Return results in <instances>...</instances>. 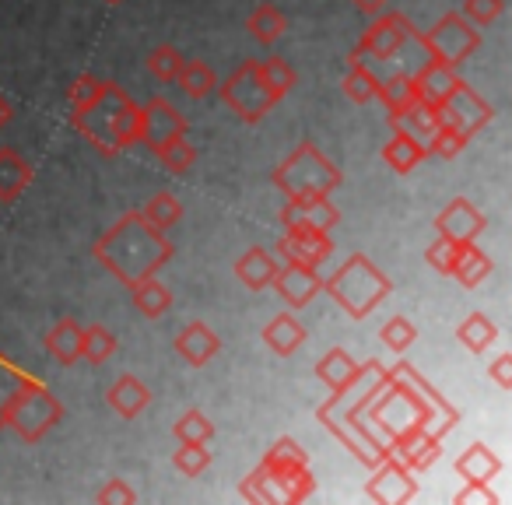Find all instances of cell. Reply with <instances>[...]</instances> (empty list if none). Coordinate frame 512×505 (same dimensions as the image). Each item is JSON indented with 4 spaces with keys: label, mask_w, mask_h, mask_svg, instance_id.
<instances>
[{
    "label": "cell",
    "mask_w": 512,
    "mask_h": 505,
    "mask_svg": "<svg viewBox=\"0 0 512 505\" xmlns=\"http://www.w3.org/2000/svg\"><path fill=\"white\" fill-rule=\"evenodd\" d=\"M172 253L176 249H172L169 235L148 225L141 211H127L92 242V257L127 288H134L144 278H155L172 260Z\"/></svg>",
    "instance_id": "obj_1"
},
{
    "label": "cell",
    "mask_w": 512,
    "mask_h": 505,
    "mask_svg": "<svg viewBox=\"0 0 512 505\" xmlns=\"http://www.w3.org/2000/svg\"><path fill=\"white\" fill-rule=\"evenodd\" d=\"M137 113L141 106L113 81H106L99 99L88 102L85 109H71V123L99 155L113 158L116 151L137 144Z\"/></svg>",
    "instance_id": "obj_2"
},
{
    "label": "cell",
    "mask_w": 512,
    "mask_h": 505,
    "mask_svg": "<svg viewBox=\"0 0 512 505\" xmlns=\"http://www.w3.org/2000/svg\"><path fill=\"white\" fill-rule=\"evenodd\" d=\"M323 292H327L351 320H365V316L393 292V285L365 253H355V257L344 260V267H337V271L323 281Z\"/></svg>",
    "instance_id": "obj_3"
},
{
    "label": "cell",
    "mask_w": 512,
    "mask_h": 505,
    "mask_svg": "<svg viewBox=\"0 0 512 505\" xmlns=\"http://www.w3.org/2000/svg\"><path fill=\"white\" fill-rule=\"evenodd\" d=\"M274 186L285 197H330L341 186L337 165L316 148L313 141H302L285 162L274 169Z\"/></svg>",
    "instance_id": "obj_4"
},
{
    "label": "cell",
    "mask_w": 512,
    "mask_h": 505,
    "mask_svg": "<svg viewBox=\"0 0 512 505\" xmlns=\"http://www.w3.org/2000/svg\"><path fill=\"white\" fill-rule=\"evenodd\" d=\"M64 421V404L39 379H25L4 407V425L22 442H39Z\"/></svg>",
    "instance_id": "obj_5"
},
{
    "label": "cell",
    "mask_w": 512,
    "mask_h": 505,
    "mask_svg": "<svg viewBox=\"0 0 512 505\" xmlns=\"http://www.w3.org/2000/svg\"><path fill=\"white\" fill-rule=\"evenodd\" d=\"M421 43V50L428 53V60H442L449 67H460L463 60H470L477 50H481V32L467 22L463 15L449 11L428 32L414 36Z\"/></svg>",
    "instance_id": "obj_6"
},
{
    "label": "cell",
    "mask_w": 512,
    "mask_h": 505,
    "mask_svg": "<svg viewBox=\"0 0 512 505\" xmlns=\"http://www.w3.org/2000/svg\"><path fill=\"white\" fill-rule=\"evenodd\" d=\"M218 88H221V102H225L242 123H260L274 106H278V99H274V95L264 88V81H260L256 60H242Z\"/></svg>",
    "instance_id": "obj_7"
},
{
    "label": "cell",
    "mask_w": 512,
    "mask_h": 505,
    "mask_svg": "<svg viewBox=\"0 0 512 505\" xmlns=\"http://www.w3.org/2000/svg\"><path fill=\"white\" fill-rule=\"evenodd\" d=\"M414 36H418V32H414V25L407 22L404 15L379 11V15L372 18L369 29L362 32V43H358V50H362L369 60H393Z\"/></svg>",
    "instance_id": "obj_8"
},
{
    "label": "cell",
    "mask_w": 512,
    "mask_h": 505,
    "mask_svg": "<svg viewBox=\"0 0 512 505\" xmlns=\"http://www.w3.org/2000/svg\"><path fill=\"white\" fill-rule=\"evenodd\" d=\"M186 116L172 106L169 99H148V106H141L137 113V144H144L148 151H158L162 144H169L172 137L186 134Z\"/></svg>",
    "instance_id": "obj_9"
},
{
    "label": "cell",
    "mask_w": 512,
    "mask_h": 505,
    "mask_svg": "<svg viewBox=\"0 0 512 505\" xmlns=\"http://www.w3.org/2000/svg\"><path fill=\"white\" fill-rule=\"evenodd\" d=\"M491 116H495L491 102H484L481 95L467 85V81H460V85H456V92L439 106L442 127L460 130L463 137H474L477 130H484L491 123Z\"/></svg>",
    "instance_id": "obj_10"
},
{
    "label": "cell",
    "mask_w": 512,
    "mask_h": 505,
    "mask_svg": "<svg viewBox=\"0 0 512 505\" xmlns=\"http://www.w3.org/2000/svg\"><path fill=\"white\" fill-rule=\"evenodd\" d=\"M365 495L383 505H404L418 498V484H414V474L404 463L386 453L383 460L372 467V481H369V488H365Z\"/></svg>",
    "instance_id": "obj_11"
},
{
    "label": "cell",
    "mask_w": 512,
    "mask_h": 505,
    "mask_svg": "<svg viewBox=\"0 0 512 505\" xmlns=\"http://www.w3.org/2000/svg\"><path fill=\"white\" fill-rule=\"evenodd\" d=\"M341 221V211L330 204L327 197H288V204L281 207V225L288 232H330Z\"/></svg>",
    "instance_id": "obj_12"
},
{
    "label": "cell",
    "mask_w": 512,
    "mask_h": 505,
    "mask_svg": "<svg viewBox=\"0 0 512 505\" xmlns=\"http://www.w3.org/2000/svg\"><path fill=\"white\" fill-rule=\"evenodd\" d=\"M484 228H488L484 214L463 197L449 200V204L439 211V218H435V232H439L442 239L456 242V246H463V242H477V235H481Z\"/></svg>",
    "instance_id": "obj_13"
},
{
    "label": "cell",
    "mask_w": 512,
    "mask_h": 505,
    "mask_svg": "<svg viewBox=\"0 0 512 505\" xmlns=\"http://www.w3.org/2000/svg\"><path fill=\"white\" fill-rule=\"evenodd\" d=\"M278 253L285 257V264H299V267H320L323 260L334 253V242L327 232H285L278 239Z\"/></svg>",
    "instance_id": "obj_14"
},
{
    "label": "cell",
    "mask_w": 512,
    "mask_h": 505,
    "mask_svg": "<svg viewBox=\"0 0 512 505\" xmlns=\"http://www.w3.org/2000/svg\"><path fill=\"white\" fill-rule=\"evenodd\" d=\"M386 453L393 456V460L404 463L411 474H418V470H428L435 460H439L442 453V439H435V435H428L425 428H411V432L397 435V439L390 442V449Z\"/></svg>",
    "instance_id": "obj_15"
},
{
    "label": "cell",
    "mask_w": 512,
    "mask_h": 505,
    "mask_svg": "<svg viewBox=\"0 0 512 505\" xmlns=\"http://www.w3.org/2000/svg\"><path fill=\"white\" fill-rule=\"evenodd\" d=\"M278 295L288 302L292 309H302L323 292V278L316 274V267H299V264H285L274 274V285Z\"/></svg>",
    "instance_id": "obj_16"
},
{
    "label": "cell",
    "mask_w": 512,
    "mask_h": 505,
    "mask_svg": "<svg viewBox=\"0 0 512 505\" xmlns=\"http://www.w3.org/2000/svg\"><path fill=\"white\" fill-rule=\"evenodd\" d=\"M176 355L183 358L186 365H193V369H200V365H207L214 355L221 351V341H218V334H214L207 323H186L183 330L176 334Z\"/></svg>",
    "instance_id": "obj_17"
},
{
    "label": "cell",
    "mask_w": 512,
    "mask_h": 505,
    "mask_svg": "<svg viewBox=\"0 0 512 505\" xmlns=\"http://www.w3.org/2000/svg\"><path fill=\"white\" fill-rule=\"evenodd\" d=\"M411 78H414V88H418V99L432 102V106H442V102L456 92V85H460L456 67L442 64V60H428V64L421 67L418 74H411Z\"/></svg>",
    "instance_id": "obj_18"
},
{
    "label": "cell",
    "mask_w": 512,
    "mask_h": 505,
    "mask_svg": "<svg viewBox=\"0 0 512 505\" xmlns=\"http://www.w3.org/2000/svg\"><path fill=\"white\" fill-rule=\"evenodd\" d=\"M235 278L242 281V285L249 288V292H264V288L274 285V274H278V260L267 253V249L253 246L246 249L239 260H235Z\"/></svg>",
    "instance_id": "obj_19"
},
{
    "label": "cell",
    "mask_w": 512,
    "mask_h": 505,
    "mask_svg": "<svg viewBox=\"0 0 512 505\" xmlns=\"http://www.w3.org/2000/svg\"><path fill=\"white\" fill-rule=\"evenodd\" d=\"M495 271V260L484 253L477 242H463V246H456V260H453V274L449 278H456L463 288H481L484 278Z\"/></svg>",
    "instance_id": "obj_20"
},
{
    "label": "cell",
    "mask_w": 512,
    "mask_h": 505,
    "mask_svg": "<svg viewBox=\"0 0 512 505\" xmlns=\"http://www.w3.org/2000/svg\"><path fill=\"white\" fill-rule=\"evenodd\" d=\"M81 337H85V327H81L74 316H67V320L53 323V330L46 334V351H50L53 362L78 365L81 362Z\"/></svg>",
    "instance_id": "obj_21"
},
{
    "label": "cell",
    "mask_w": 512,
    "mask_h": 505,
    "mask_svg": "<svg viewBox=\"0 0 512 505\" xmlns=\"http://www.w3.org/2000/svg\"><path fill=\"white\" fill-rule=\"evenodd\" d=\"M106 400H109V407H113L120 418H127V421H134L137 414L144 411V407L151 404V390L141 383L137 376H120L113 386H109V393H106Z\"/></svg>",
    "instance_id": "obj_22"
},
{
    "label": "cell",
    "mask_w": 512,
    "mask_h": 505,
    "mask_svg": "<svg viewBox=\"0 0 512 505\" xmlns=\"http://www.w3.org/2000/svg\"><path fill=\"white\" fill-rule=\"evenodd\" d=\"M32 183V165L15 148H0V204H15Z\"/></svg>",
    "instance_id": "obj_23"
},
{
    "label": "cell",
    "mask_w": 512,
    "mask_h": 505,
    "mask_svg": "<svg viewBox=\"0 0 512 505\" xmlns=\"http://www.w3.org/2000/svg\"><path fill=\"white\" fill-rule=\"evenodd\" d=\"M502 470V460H498L495 453H491L484 442H470L467 449H463L460 456H456V474L463 477V481H474V484H488L491 477Z\"/></svg>",
    "instance_id": "obj_24"
},
{
    "label": "cell",
    "mask_w": 512,
    "mask_h": 505,
    "mask_svg": "<svg viewBox=\"0 0 512 505\" xmlns=\"http://www.w3.org/2000/svg\"><path fill=\"white\" fill-rule=\"evenodd\" d=\"M302 341H306V327H302V323L295 320L292 313H278L264 327V344L274 351V355H281V358L295 355V351L302 348Z\"/></svg>",
    "instance_id": "obj_25"
},
{
    "label": "cell",
    "mask_w": 512,
    "mask_h": 505,
    "mask_svg": "<svg viewBox=\"0 0 512 505\" xmlns=\"http://www.w3.org/2000/svg\"><path fill=\"white\" fill-rule=\"evenodd\" d=\"M393 130H404V134H411L414 141H421V144H428L432 141V134L442 127V120H439V106H432V102H414L407 113H400V116H393Z\"/></svg>",
    "instance_id": "obj_26"
},
{
    "label": "cell",
    "mask_w": 512,
    "mask_h": 505,
    "mask_svg": "<svg viewBox=\"0 0 512 505\" xmlns=\"http://www.w3.org/2000/svg\"><path fill=\"white\" fill-rule=\"evenodd\" d=\"M358 372H362V362H358L355 355H348L344 348H330L327 355L316 362V379H323V383L330 386V393L344 390Z\"/></svg>",
    "instance_id": "obj_27"
},
{
    "label": "cell",
    "mask_w": 512,
    "mask_h": 505,
    "mask_svg": "<svg viewBox=\"0 0 512 505\" xmlns=\"http://www.w3.org/2000/svg\"><path fill=\"white\" fill-rule=\"evenodd\" d=\"M246 32H249V39H253V43L274 46L288 32L285 11H281L278 4H260V8H253V15H249Z\"/></svg>",
    "instance_id": "obj_28"
},
{
    "label": "cell",
    "mask_w": 512,
    "mask_h": 505,
    "mask_svg": "<svg viewBox=\"0 0 512 505\" xmlns=\"http://www.w3.org/2000/svg\"><path fill=\"white\" fill-rule=\"evenodd\" d=\"M428 148L421 141H414L411 134H404V130H397L393 134L390 144H383V162L390 165L393 172H400V176H407V172H414L421 162H425Z\"/></svg>",
    "instance_id": "obj_29"
},
{
    "label": "cell",
    "mask_w": 512,
    "mask_h": 505,
    "mask_svg": "<svg viewBox=\"0 0 512 505\" xmlns=\"http://www.w3.org/2000/svg\"><path fill=\"white\" fill-rule=\"evenodd\" d=\"M130 299H134V309L144 316V320H158V316L169 313L172 306V292L155 278H144L130 288Z\"/></svg>",
    "instance_id": "obj_30"
},
{
    "label": "cell",
    "mask_w": 512,
    "mask_h": 505,
    "mask_svg": "<svg viewBox=\"0 0 512 505\" xmlns=\"http://www.w3.org/2000/svg\"><path fill=\"white\" fill-rule=\"evenodd\" d=\"M456 341H460L470 355H484V351L498 341V327L484 313H467L460 327H456Z\"/></svg>",
    "instance_id": "obj_31"
},
{
    "label": "cell",
    "mask_w": 512,
    "mask_h": 505,
    "mask_svg": "<svg viewBox=\"0 0 512 505\" xmlns=\"http://www.w3.org/2000/svg\"><path fill=\"white\" fill-rule=\"evenodd\" d=\"M376 99L383 102L386 113H390V120H393V116L407 113V109H411L414 102H418V88H414L411 74H393L390 81H379Z\"/></svg>",
    "instance_id": "obj_32"
},
{
    "label": "cell",
    "mask_w": 512,
    "mask_h": 505,
    "mask_svg": "<svg viewBox=\"0 0 512 505\" xmlns=\"http://www.w3.org/2000/svg\"><path fill=\"white\" fill-rule=\"evenodd\" d=\"M256 71H260V81H264V88L274 95V99H285L288 92H292L295 85H299V74H295V67L288 64L285 57H267V60H256Z\"/></svg>",
    "instance_id": "obj_33"
},
{
    "label": "cell",
    "mask_w": 512,
    "mask_h": 505,
    "mask_svg": "<svg viewBox=\"0 0 512 505\" xmlns=\"http://www.w3.org/2000/svg\"><path fill=\"white\" fill-rule=\"evenodd\" d=\"M176 85L183 88L190 99H207V95L218 88V74H214L211 67L204 64V60H183Z\"/></svg>",
    "instance_id": "obj_34"
},
{
    "label": "cell",
    "mask_w": 512,
    "mask_h": 505,
    "mask_svg": "<svg viewBox=\"0 0 512 505\" xmlns=\"http://www.w3.org/2000/svg\"><path fill=\"white\" fill-rule=\"evenodd\" d=\"M113 355H116V337H113V330H106L102 323H92V327H85V337H81V362H88V365H106Z\"/></svg>",
    "instance_id": "obj_35"
},
{
    "label": "cell",
    "mask_w": 512,
    "mask_h": 505,
    "mask_svg": "<svg viewBox=\"0 0 512 505\" xmlns=\"http://www.w3.org/2000/svg\"><path fill=\"white\" fill-rule=\"evenodd\" d=\"M141 218L148 221V225H155L158 232H169V228L183 218V204H179L172 193H155V197L141 207Z\"/></svg>",
    "instance_id": "obj_36"
},
{
    "label": "cell",
    "mask_w": 512,
    "mask_h": 505,
    "mask_svg": "<svg viewBox=\"0 0 512 505\" xmlns=\"http://www.w3.org/2000/svg\"><path fill=\"white\" fill-rule=\"evenodd\" d=\"M341 88H344V95H348V99L355 102V106H365V102L376 99L379 78L365 64H355V67H348V74H344Z\"/></svg>",
    "instance_id": "obj_37"
},
{
    "label": "cell",
    "mask_w": 512,
    "mask_h": 505,
    "mask_svg": "<svg viewBox=\"0 0 512 505\" xmlns=\"http://www.w3.org/2000/svg\"><path fill=\"white\" fill-rule=\"evenodd\" d=\"M155 155H158V162H162L169 172H176V176H186V172L197 165V148L186 141V134L183 137H172V141L162 144Z\"/></svg>",
    "instance_id": "obj_38"
},
{
    "label": "cell",
    "mask_w": 512,
    "mask_h": 505,
    "mask_svg": "<svg viewBox=\"0 0 512 505\" xmlns=\"http://www.w3.org/2000/svg\"><path fill=\"white\" fill-rule=\"evenodd\" d=\"M172 467L183 477H200L211 467V453H207V442H179L176 453H172Z\"/></svg>",
    "instance_id": "obj_39"
},
{
    "label": "cell",
    "mask_w": 512,
    "mask_h": 505,
    "mask_svg": "<svg viewBox=\"0 0 512 505\" xmlns=\"http://www.w3.org/2000/svg\"><path fill=\"white\" fill-rule=\"evenodd\" d=\"M183 53L176 50V46H169V43H162V46H155V50L148 53V71L155 74L162 85H172V81L179 78V67H183Z\"/></svg>",
    "instance_id": "obj_40"
},
{
    "label": "cell",
    "mask_w": 512,
    "mask_h": 505,
    "mask_svg": "<svg viewBox=\"0 0 512 505\" xmlns=\"http://www.w3.org/2000/svg\"><path fill=\"white\" fill-rule=\"evenodd\" d=\"M176 442H211L214 439V425L207 421L204 411H186L183 418L172 425Z\"/></svg>",
    "instance_id": "obj_41"
},
{
    "label": "cell",
    "mask_w": 512,
    "mask_h": 505,
    "mask_svg": "<svg viewBox=\"0 0 512 505\" xmlns=\"http://www.w3.org/2000/svg\"><path fill=\"white\" fill-rule=\"evenodd\" d=\"M379 341H383L386 348L397 351V355H400V351H407L414 341H418V327H414V323L407 320V316H393V320L386 323L383 330H379Z\"/></svg>",
    "instance_id": "obj_42"
},
{
    "label": "cell",
    "mask_w": 512,
    "mask_h": 505,
    "mask_svg": "<svg viewBox=\"0 0 512 505\" xmlns=\"http://www.w3.org/2000/svg\"><path fill=\"white\" fill-rule=\"evenodd\" d=\"M102 88H106V81H102V78H95V74H81V78H74L71 88H67V106H71V109H85L88 102L99 99Z\"/></svg>",
    "instance_id": "obj_43"
},
{
    "label": "cell",
    "mask_w": 512,
    "mask_h": 505,
    "mask_svg": "<svg viewBox=\"0 0 512 505\" xmlns=\"http://www.w3.org/2000/svg\"><path fill=\"white\" fill-rule=\"evenodd\" d=\"M299 463H309V456L295 439H278L264 456V467H299Z\"/></svg>",
    "instance_id": "obj_44"
},
{
    "label": "cell",
    "mask_w": 512,
    "mask_h": 505,
    "mask_svg": "<svg viewBox=\"0 0 512 505\" xmlns=\"http://www.w3.org/2000/svg\"><path fill=\"white\" fill-rule=\"evenodd\" d=\"M502 11H505V0H463V18L474 29H488Z\"/></svg>",
    "instance_id": "obj_45"
},
{
    "label": "cell",
    "mask_w": 512,
    "mask_h": 505,
    "mask_svg": "<svg viewBox=\"0 0 512 505\" xmlns=\"http://www.w3.org/2000/svg\"><path fill=\"white\" fill-rule=\"evenodd\" d=\"M467 141H470V137H463L460 130H453V127H439V130H435V134H432V141L425 144V148L432 151V155H439V158H446V162H449V158H456L463 148H467Z\"/></svg>",
    "instance_id": "obj_46"
},
{
    "label": "cell",
    "mask_w": 512,
    "mask_h": 505,
    "mask_svg": "<svg viewBox=\"0 0 512 505\" xmlns=\"http://www.w3.org/2000/svg\"><path fill=\"white\" fill-rule=\"evenodd\" d=\"M242 498H246V502H278V495H274V484H271V474H267L264 463H260V467H256L253 474L242 481Z\"/></svg>",
    "instance_id": "obj_47"
},
{
    "label": "cell",
    "mask_w": 512,
    "mask_h": 505,
    "mask_svg": "<svg viewBox=\"0 0 512 505\" xmlns=\"http://www.w3.org/2000/svg\"><path fill=\"white\" fill-rule=\"evenodd\" d=\"M453 260H456V242H449V239H435L432 246L425 249V264L432 267L435 274H453Z\"/></svg>",
    "instance_id": "obj_48"
},
{
    "label": "cell",
    "mask_w": 512,
    "mask_h": 505,
    "mask_svg": "<svg viewBox=\"0 0 512 505\" xmlns=\"http://www.w3.org/2000/svg\"><path fill=\"white\" fill-rule=\"evenodd\" d=\"M25 379H29V372L15 369L11 362L0 358V428H4V407H8V400L15 397V390L25 383Z\"/></svg>",
    "instance_id": "obj_49"
},
{
    "label": "cell",
    "mask_w": 512,
    "mask_h": 505,
    "mask_svg": "<svg viewBox=\"0 0 512 505\" xmlns=\"http://www.w3.org/2000/svg\"><path fill=\"white\" fill-rule=\"evenodd\" d=\"M95 502H99V505H113V502L134 505V502H137V491L130 488L127 481H120V477H113V481H106L99 491H95Z\"/></svg>",
    "instance_id": "obj_50"
},
{
    "label": "cell",
    "mask_w": 512,
    "mask_h": 505,
    "mask_svg": "<svg viewBox=\"0 0 512 505\" xmlns=\"http://www.w3.org/2000/svg\"><path fill=\"white\" fill-rule=\"evenodd\" d=\"M498 505V495L488 488V484H474V481H467V488L463 491H456V505Z\"/></svg>",
    "instance_id": "obj_51"
},
{
    "label": "cell",
    "mask_w": 512,
    "mask_h": 505,
    "mask_svg": "<svg viewBox=\"0 0 512 505\" xmlns=\"http://www.w3.org/2000/svg\"><path fill=\"white\" fill-rule=\"evenodd\" d=\"M488 376L498 390H512V355H498L495 362H491Z\"/></svg>",
    "instance_id": "obj_52"
},
{
    "label": "cell",
    "mask_w": 512,
    "mask_h": 505,
    "mask_svg": "<svg viewBox=\"0 0 512 505\" xmlns=\"http://www.w3.org/2000/svg\"><path fill=\"white\" fill-rule=\"evenodd\" d=\"M351 4H355L358 11H365V15H379V11H383L390 0H351Z\"/></svg>",
    "instance_id": "obj_53"
},
{
    "label": "cell",
    "mask_w": 512,
    "mask_h": 505,
    "mask_svg": "<svg viewBox=\"0 0 512 505\" xmlns=\"http://www.w3.org/2000/svg\"><path fill=\"white\" fill-rule=\"evenodd\" d=\"M11 116H15V113H11V102L4 99V95H0V127H8Z\"/></svg>",
    "instance_id": "obj_54"
},
{
    "label": "cell",
    "mask_w": 512,
    "mask_h": 505,
    "mask_svg": "<svg viewBox=\"0 0 512 505\" xmlns=\"http://www.w3.org/2000/svg\"><path fill=\"white\" fill-rule=\"evenodd\" d=\"M106 4H123V0H106Z\"/></svg>",
    "instance_id": "obj_55"
}]
</instances>
